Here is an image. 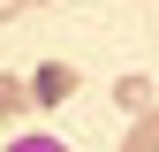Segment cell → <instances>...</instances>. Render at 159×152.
I'll return each mask as SVG.
<instances>
[{"label": "cell", "instance_id": "1", "mask_svg": "<svg viewBox=\"0 0 159 152\" xmlns=\"http://www.w3.org/2000/svg\"><path fill=\"white\" fill-rule=\"evenodd\" d=\"M68 91H76V69H61V61H46V69L30 76V99H38V107H61Z\"/></svg>", "mask_w": 159, "mask_h": 152}, {"label": "cell", "instance_id": "5", "mask_svg": "<svg viewBox=\"0 0 159 152\" xmlns=\"http://www.w3.org/2000/svg\"><path fill=\"white\" fill-rule=\"evenodd\" d=\"M0 152H68V145L53 137V129H23V137H15V145H0Z\"/></svg>", "mask_w": 159, "mask_h": 152}, {"label": "cell", "instance_id": "4", "mask_svg": "<svg viewBox=\"0 0 159 152\" xmlns=\"http://www.w3.org/2000/svg\"><path fill=\"white\" fill-rule=\"evenodd\" d=\"M23 107H30V84L23 76H0V122H15Z\"/></svg>", "mask_w": 159, "mask_h": 152}, {"label": "cell", "instance_id": "3", "mask_svg": "<svg viewBox=\"0 0 159 152\" xmlns=\"http://www.w3.org/2000/svg\"><path fill=\"white\" fill-rule=\"evenodd\" d=\"M121 152H159V107H152V114H136V129L121 137Z\"/></svg>", "mask_w": 159, "mask_h": 152}, {"label": "cell", "instance_id": "6", "mask_svg": "<svg viewBox=\"0 0 159 152\" xmlns=\"http://www.w3.org/2000/svg\"><path fill=\"white\" fill-rule=\"evenodd\" d=\"M15 8H46V0H0V15H15Z\"/></svg>", "mask_w": 159, "mask_h": 152}, {"label": "cell", "instance_id": "2", "mask_svg": "<svg viewBox=\"0 0 159 152\" xmlns=\"http://www.w3.org/2000/svg\"><path fill=\"white\" fill-rule=\"evenodd\" d=\"M114 107L121 114H152L159 99H152V76H121V84H114Z\"/></svg>", "mask_w": 159, "mask_h": 152}]
</instances>
